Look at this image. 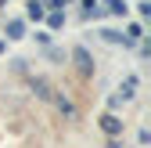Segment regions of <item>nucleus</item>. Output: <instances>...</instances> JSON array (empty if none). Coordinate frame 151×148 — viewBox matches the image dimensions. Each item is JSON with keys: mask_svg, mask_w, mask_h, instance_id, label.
I'll list each match as a JSON object with an SVG mask.
<instances>
[{"mask_svg": "<svg viewBox=\"0 0 151 148\" xmlns=\"http://www.w3.org/2000/svg\"><path fill=\"white\" fill-rule=\"evenodd\" d=\"M7 36H11V40H22V36H25V25L22 22H11L7 25Z\"/></svg>", "mask_w": 151, "mask_h": 148, "instance_id": "obj_1", "label": "nucleus"}, {"mask_svg": "<svg viewBox=\"0 0 151 148\" xmlns=\"http://www.w3.org/2000/svg\"><path fill=\"white\" fill-rule=\"evenodd\" d=\"M29 18H36V22H40V18H43V7H40V4H36V0H32V4H29Z\"/></svg>", "mask_w": 151, "mask_h": 148, "instance_id": "obj_5", "label": "nucleus"}, {"mask_svg": "<svg viewBox=\"0 0 151 148\" xmlns=\"http://www.w3.org/2000/svg\"><path fill=\"white\" fill-rule=\"evenodd\" d=\"M61 4H68V0H50V7H54V11H58V7H61Z\"/></svg>", "mask_w": 151, "mask_h": 148, "instance_id": "obj_7", "label": "nucleus"}, {"mask_svg": "<svg viewBox=\"0 0 151 148\" xmlns=\"http://www.w3.org/2000/svg\"><path fill=\"white\" fill-rule=\"evenodd\" d=\"M108 11H111V15H122L126 4H122V0H108Z\"/></svg>", "mask_w": 151, "mask_h": 148, "instance_id": "obj_4", "label": "nucleus"}, {"mask_svg": "<svg viewBox=\"0 0 151 148\" xmlns=\"http://www.w3.org/2000/svg\"><path fill=\"white\" fill-rule=\"evenodd\" d=\"M101 126H104L108 134H119V119H115V116H104V119H101Z\"/></svg>", "mask_w": 151, "mask_h": 148, "instance_id": "obj_2", "label": "nucleus"}, {"mask_svg": "<svg viewBox=\"0 0 151 148\" xmlns=\"http://www.w3.org/2000/svg\"><path fill=\"white\" fill-rule=\"evenodd\" d=\"M133 94H137V76H129L126 87H122V98H133Z\"/></svg>", "mask_w": 151, "mask_h": 148, "instance_id": "obj_3", "label": "nucleus"}, {"mask_svg": "<svg viewBox=\"0 0 151 148\" xmlns=\"http://www.w3.org/2000/svg\"><path fill=\"white\" fill-rule=\"evenodd\" d=\"M76 62H79V69L90 72V58H86V51H76Z\"/></svg>", "mask_w": 151, "mask_h": 148, "instance_id": "obj_6", "label": "nucleus"}, {"mask_svg": "<svg viewBox=\"0 0 151 148\" xmlns=\"http://www.w3.org/2000/svg\"><path fill=\"white\" fill-rule=\"evenodd\" d=\"M0 51H4V44H0Z\"/></svg>", "mask_w": 151, "mask_h": 148, "instance_id": "obj_8", "label": "nucleus"}]
</instances>
